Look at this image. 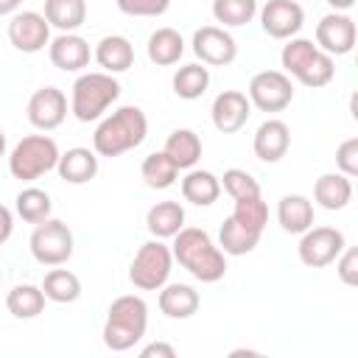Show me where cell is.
<instances>
[{
  "mask_svg": "<svg viewBox=\"0 0 358 358\" xmlns=\"http://www.w3.org/2000/svg\"><path fill=\"white\" fill-rule=\"evenodd\" d=\"M355 20L347 11H330L316 22V48L330 56H347L355 48Z\"/></svg>",
  "mask_w": 358,
  "mask_h": 358,
  "instance_id": "7c38bea8",
  "label": "cell"
},
{
  "mask_svg": "<svg viewBox=\"0 0 358 358\" xmlns=\"http://www.w3.org/2000/svg\"><path fill=\"white\" fill-rule=\"evenodd\" d=\"M171 268H173L171 246H165L159 238H151L134 252L129 266V282L137 291H159L171 280Z\"/></svg>",
  "mask_w": 358,
  "mask_h": 358,
  "instance_id": "52a82bcc",
  "label": "cell"
},
{
  "mask_svg": "<svg viewBox=\"0 0 358 358\" xmlns=\"http://www.w3.org/2000/svg\"><path fill=\"white\" fill-rule=\"evenodd\" d=\"M126 17H162L171 8V0H115Z\"/></svg>",
  "mask_w": 358,
  "mask_h": 358,
  "instance_id": "74e56055",
  "label": "cell"
},
{
  "mask_svg": "<svg viewBox=\"0 0 358 358\" xmlns=\"http://www.w3.org/2000/svg\"><path fill=\"white\" fill-rule=\"evenodd\" d=\"M20 6H22V0H0V17H11V14H17Z\"/></svg>",
  "mask_w": 358,
  "mask_h": 358,
  "instance_id": "7bdbcfd3",
  "label": "cell"
},
{
  "mask_svg": "<svg viewBox=\"0 0 358 358\" xmlns=\"http://www.w3.org/2000/svg\"><path fill=\"white\" fill-rule=\"evenodd\" d=\"M148 134V117L140 106H117L112 115H106L92 134V151L98 157H120L131 148H137Z\"/></svg>",
  "mask_w": 358,
  "mask_h": 358,
  "instance_id": "7a4b0ae2",
  "label": "cell"
},
{
  "mask_svg": "<svg viewBox=\"0 0 358 358\" xmlns=\"http://www.w3.org/2000/svg\"><path fill=\"white\" fill-rule=\"evenodd\" d=\"M171 255L199 282H218L227 274V255L213 243L210 232L199 227H182L173 235Z\"/></svg>",
  "mask_w": 358,
  "mask_h": 358,
  "instance_id": "6da1fadb",
  "label": "cell"
},
{
  "mask_svg": "<svg viewBox=\"0 0 358 358\" xmlns=\"http://www.w3.org/2000/svg\"><path fill=\"white\" fill-rule=\"evenodd\" d=\"M159 310L168 316V319H190L199 305H201V296L193 285L187 282H165L159 288Z\"/></svg>",
  "mask_w": 358,
  "mask_h": 358,
  "instance_id": "44dd1931",
  "label": "cell"
},
{
  "mask_svg": "<svg viewBox=\"0 0 358 358\" xmlns=\"http://www.w3.org/2000/svg\"><path fill=\"white\" fill-rule=\"evenodd\" d=\"M140 176H143V182L148 187L165 190L179 179V168L173 165V159L165 151H151L140 165Z\"/></svg>",
  "mask_w": 358,
  "mask_h": 358,
  "instance_id": "d6a6232c",
  "label": "cell"
},
{
  "mask_svg": "<svg viewBox=\"0 0 358 358\" xmlns=\"http://www.w3.org/2000/svg\"><path fill=\"white\" fill-rule=\"evenodd\" d=\"M280 64L282 73L296 78L308 90H322L336 78V62L330 53L319 50L313 39L305 36H291L285 39L280 50Z\"/></svg>",
  "mask_w": 358,
  "mask_h": 358,
  "instance_id": "3957f363",
  "label": "cell"
},
{
  "mask_svg": "<svg viewBox=\"0 0 358 358\" xmlns=\"http://www.w3.org/2000/svg\"><path fill=\"white\" fill-rule=\"evenodd\" d=\"M56 171L67 185H87L98 176V154L92 148H84V145L67 148L59 154Z\"/></svg>",
  "mask_w": 358,
  "mask_h": 358,
  "instance_id": "d6986e66",
  "label": "cell"
},
{
  "mask_svg": "<svg viewBox=\"0 0 358 358\" xmlns=\"http://www.w3.org/2000/svg\"><path fill=\"white\" fill-rule=\"evenodd\" d=\"M59 145L48 134H28L22 137L11 154H8V173L20 182H34L45 176L48 171H56L59 162Z\"/></svg>",
  "mask_w": 358,
  "mask_h": 358,
  "instance_id": "8992f818",
  "label": "cell"
},
{
  "mask_svg": "<svg viewBox=\"0 0 358 358\" xmlns=\"http://www.w3.org/2000/svg\"><path fill=\"white\" fill-rule=\"evenodd\" d=\"M336 168L344 176H358V137H347L338 148H336Z\"/></svg>",
  "mask_w": 358,
  "mask_h": 358,
  "instance_id": "f35d334b",
  "label": "cell"
},
{
  "mask_svg": "<svg viewBox=\"0 0 358 358\" xmlns=\"http://www.w3.org/2000/svg\"><path fill=\"white\" fill-rule=\"evenodd\" d=\"M6 148H8V143H6V131L0 129V159L6 157Z\"/></svg>",
  "mask_w": 358,
  "mask_h": 358,
  "instance_id": "f6af8a7d",
  "label": "cell"
},
{
  "mask_svg": "<svg viewBox=\"0 0 358 358\" xmlns=\"http://www.w3.org/2000/svg\"><path fill=\"white\" fill-rule=\"evenodd\" d=\"M145 227H148V232L154 238L168 241V238H173L185 227V207L179 201H173V199L157 201L145 213Z\"/></svg>",
  "mask_w": 358,
  "mask_h": 358,
  "instance_id": "d4e9b609",
  "label": "cell"
},
{
  "mask_svg": "<svg viewBox=\"0 0 358 358\" xmlns=\"http://www.w3.org/2000/svg\"><path fill=\"white\" fill-rule=\"evenodd\" d=\"M120 98V81L112 73L95 70V73H81L73 87H70V112L81 123L101 120L103 112Z\"/></svg>",
  "mask_w": 358,
  "mask_h": 358,
  "instance_id": "5b68a950",
  "label": "cell"
},
{
  "mask_svg": "<svg viewBox=\"0 0 358 358\" xmlns=\"http://www.w3.org/2000/svg\"><path fill=\"white\" fill-rule=\"evenodd\" d=\"M171 84H173L176 98H182V101H196V98H201V95L207 92V87H210V70H207V64H201V62L182 64V67L173 73Z\"/></svg>",
  "mask_w": 358,
  "mask_h": 358,
  "instance_id": "1f68e13d",
  "label": "cell"
},
{
  "mask_svg": "<svg viewBox=\"0 0 358 358\" xmlns=\"http://www.w3.org/2000/svg\"><path fill=\"white\" fill-rule=\"evenodd\" d=\"M218 182H221V187L232 196V201H235V199H246V196H257V193H260L257 179H255L249 171H243V168H229V171H224V176H221Z\"/></svg>",
  "mask_w": 358,
  "mask_h": 358,
  "instance_id": "8d00e7d4",
  "label": "cell"
},
{
  "mask_svg": "<svg viewBox=\"0 0 358 358\" xmlns=\"http://www.w3.org/2000/svg\"><path fill=\"white\" fill-rule=\"evenodd\" d=\"M232 218L241 221L243 227L255 229L263 235L266 224H268V207L263 201V196H246V199H235V210H232Z\"/></svg>",
  "mask_w": 358,
  "mask_h": 358,
  "instance_id": "d590c367",
  "label": "cell"
},
{
  "mask_svg": "<svg viewBox=\"0 0 358 358\" xmlns=\"http://www.w3.org/2000/svg\"><path fill=\"white\" fill-rule=\"evenodd\" d=\"M327 6H330L333 11H350V8L355 6V0H327Z\"/></svg>",
  "mask_w": 358,
  "mask_h": 358,
  "instance_id": "ee69618b",
  "label": "cell"
},
{
  "mask_svg": "<svg viewBox=\"0 0 358 358\" xmlns=\"http://www.w3.org/2000/svg\"><path fill=\"white\" fill-rule=\"evenodd\" d=\"M48 56H50V64L56 70H62V73H81L90 64L92 50H90V42L84 36L70 31V34H59V36L50 39Z\"/></svg>",
  "mask_w": 358,
  "mask_h": 358,
  "instance_id": "e0dca14e",
  "label": "cell"
},
{
  "mask_svg": "<svg viewBox=\"0 0 358 358\" xmlns=\"http://www.w3.org/2000/svg\"><path fill=\"white\" fill-rule=\"evenodd\" d=\"M333 263H336V274L344 285H350V288L358 285V249L355 246H344Z\"/></svg>",
  "mask_w": 358,
  "mask_h": 358,
  "instance_id": "ab89813d",
  "label": "cell"
},
{
  "mask_svg": "<svg viewBox=\"0 0 358 358\" xmlns=\"http://www.w3.org/2000/svg\"><path fill=\"white\" fill-rule=\"evenodd\" d=\"M148 330V305L143 296L137 294H123L117 299H112L109 310H106V322H103V344L112 352H126L131 350L137 341H143Z\"/></svg>",
  "mask_w": 358,
  "mask_h": 358,
  "instance_id": "277c9868",
  "label": "cell"
},
{
  "mask_svg": "<svg viewBox=\"0 0 358 358\" xmlns=\"http://www.w3.org/2000/svg\"><path fill=\"white\" fill-rule=\"evenodd\" d=\"M42 291L50 302L56 305H70L81 296V280L76 271L70 268H59V266H50V271L45 274L42 280Z\"/></svg>",
  "mask_w": 358,
  "mask_h": 358,
  "instance_id": "4dcf8cb0",
  "label": "cell"
},
{
  "mask_svg": "<svg viewBox=\"0 0 358 358\" xmlns=\"http://www.w3.org/2000/svg\"><path fill=\"white\" fill-rule=\"evenodd\" d=\"M92 59L98 62V67L103 73L117 76V73H126L134 64V45L120 34H109L95 45Z\"/></svg>",
  "mask_w": 358,
  "mask_h": 358,
  "instance_id": "ffe728a7",
  "label": "cell"
},
{
  "mask_svg": "<svg viewBox=\"0 0 358 358\" xmlns=\"http://www.w3.org/2000/svg\"><path fill=\"white\" fill-rule=\"evenodd\" d=\"M252 115V103L246 98V92L241 90H224L213 98V106H210V117H213V126L221 131V134H235L246 126Z\"/></svg>",
  "mask_w": 358,
  "mask_h": 358,
  "instance_id": "2e32d148",
  "label": "cell"
},
{
  "mask_svg": "<svg viewBox=\"0 0 358 358\" xmlns=\"http://www.w3.org/2000/svg\"><path fill=\"white\" fill-rule=\"evenodd\" d=\"M252 148H255V157L263 159V162H280L288 148H291V129L285 120L280 117H268L257 126L255 131V140H252Z\"/></svg>",
  "mask_w": 358,
  "mask_h": 358,
  "instance_id": "ac0fdd59",
  "label": "cell"
},
{
  "mask_svg": "<svg viewBox=\"0 0 358 358\" xmlns=\"http://www.w3.org/2000/svg\"><path fill=\"white\" fill-rule=\"evenodd\" d=\"M45 291L42 285H31V282H20L6 294V308L14 319H36L45 310Z\"/></svg>",
  "mask_w": 358,
  "mask_h": 358,
  "instance_id": "f1b7e54d",
  "label": "cell"
},
{
  "mask_svg": "<svg viewBox=\"0 0 358 358\" xmlns=\"http://www.w3.org/2000/svg\"><path fill=\"white\" fill-rule=\"evenodd\" d=\"M277 221L282 232L288 235H302L305 229L313 227V201L302 193H288L277 201Z\"/></svg>",
  "mask_w": 358,
  "mask_h": 358,
  "instance_id": "603a6c76",
  "label": "cell"
},
{
  "mask_svg": "<svg viewBox=\"0 0 358 358\" xmlns=\"http://www.w3.org/2000/svg\"><path fill=\"white\" fill-rule=\"evenodd\" d=\"M31 255L39 266H64L73 257V229L59 221V218H45L39 224H34L31 232Z\"/></svg>",
  "mask_w": 358,
  "mask_h": 358,
  "instance_id": "ba28073f",
  "label": "cell"
},
{
  "mask_svg": "<svg viewBox=\"0 0 358 358\" xmlns=\"http://www.w3.org/2000/svg\"><path fill=\"white\" fill-rule=\"evenodd\" d=\"M190 48L201 64L210 67H227L238 59V42L235 36L221 25H201L193 31Z\"/></svg>",
  "mask_w": 358,
  "mask_h": 358,
  "instance_id": "8fae6325",
  "label": "cell"
},
{
  "mask_svg": "<svg viewBox=\"0 0 358 358\" xmlns=\"http://www.w3.org/2000/svg\"><path fill=\"white\" fill-rule=\"evenodd\" d=\"M45 20L50 28H59V34L78 31L87 20V0H45Z\"/></svg>",
  "mask_w": 358,
  "mask_h": 358,
  "instance_id": "f546056e",
  "label": "cell"
},
{
  "mask_svg": "<svg viewBox=\"0 0 358 358\" xmlns=\"http://www.w3.org/2000/svg\"><path fill=\"white\" fill-rule=\"evenodd\" d=\"M8 42L20 53H39L50 45V22L39 11H17L8 20Z\"/></svg>",
  "mask_w": 358,
  "mask_h": 358,
  "instance_id": "4fadbf2b",
  "label": "cell"
},
{
  "mask_svg": "<svg viewBox=\"0 0 358 358\" xmlns=\"http://www.w3.org/2000/svg\"><path fill=\"white\" fill-rule=\"evenodd\" d=\"M257 14V0H213V20L221 28H241Z\"/></svg>",
  "mask_w": 358,
  "mask_h": 358,
  "instance_id": "e575fe53",
  "label": "cell"
},
{
  "mask_svg": "<svg viewBox=\"0 0 358 358\" xmlns=\"http://www.w3.org/2000/svg\"><path fill=\"white\" fill-rule=\"evenodd\" d=\"M344 246H347V241H344L341 229H336V227H310V229L302 232L296 252H299V260L308 268H324L341 255Z\"/></svg>",
  "mask_w": 358,
  "mask_h": 358,
  "instance_id": "30bf717a",
  "label": "cell"
},
{
  "mask_svg": "<svg viewBox=\"0 0 358 358\" xmlns=\"http://www.w3.org/2000/svg\"><path fill=\"white\" fill-rule=\"evenodd\" d=\"M173 165L179 171H187V168H196V162L201 159V137L193 131V129H173L165 140V148H162Z\"/></svg>",
  "mask_w": 358,
  "mask_h": 358,
  "instance_id": "4316f807",
  "label": "cell"
},
{
  "mask_svg": "<svg viewBox=\"0 0 358 358\" xmlns=\"http://www.w3.org/2000/svg\"><path fill=\"white\" fill-rule=\"evenodd\" d=\"M28 123L39 131H53L67 117V95L59 87H39L28 98Z\"/></svg>",
  "mask_w": 358,
  "mask_h": 358,
  "instance_id": "5bb4252c",
  "label": "cell"
},
{
  "mask_svg": "<svg viewBox=\"0 0 358 358\" xmlns=\"http://www.w3.org/2000/svg\"><path fill=\"white\" fill-rule=\"evenodd\" d=\"M176 358V350L171 347V344H165V341H151V344H145L143 350H140V358Z\"/></svg>",
  "mask_w": 358,
  "mask_h": 358,
  "instance_id": "60d3db41",
  "label": "cell"
},
{
  "mask_svg": "<svg viewBox=\"0 0 358 358\" xmlns=\"http://www.w3.org/2000/svg\"><path fill=\"white\" fill-rule=\"evenodd\" d=\"M179 187H182V199L196 204V207H210L221 196L218 176L213 171H204V168H187V173L182 176Z\"/></svg>",
  "mask_w": 358,
  "mask_h": 358,
  "instance_id": "7402d4cb",
  "label": "cell"
},
{
  "mask_svg": "<svg viewBox=\"0 0 358 358\" xmlns=\"http://www.w3.org/2000/svg\"><path fill=\"white\" fill-rule=\"evenodd\" d=\"M246 98L260 112H282L294 101V81L282 70H260L252 76Z\"/></svg>",
  "mask_w": 358,
  "mask_h": 358,
  "instance_id": "9c48e42d",
  "label": "cell"
},
{
  "mask_svg": "<svg viewBox=\"0 0 358 358\" xmlns=\"http://www.w3.org/2000/svg\"><path fill=\"white\" fill-rule=\"evenodd\" d=\"M260 25L271 39H291L305 25V8L296 0H266L260 8Z\"/></svg>",
  "mask_w": 358,
  "mask_h": 358,
  "instance_id": "9a60e30c",
  "label": "cell"
},
{
  "mask_svg": "<svg viewBox=\"0 0 358 358\" xmlns=\"http://www.w3.org/2000/svg\"><path fill=\"white\" fill-rule=\"evenodd\" d=\"M0 280H3V271H0Z\"/></svg>",
  "mask_w": 358,
  "mask_h": 358,
  "instance_id": "bcb514c9",
  "label": "cell"
},
{
  "mask_svg": "<svg viewBox=\"0 0 358 358\" xmlns=\"http://www.w3.org/2000/svg\"><path fill=\"white\" fill-rule=\"evenodd\" d=\"M14 210L25 224H39V221L50 218L53 201H50V193L42 187H22L14 199Z\"/></svg>",
  "mask_w": 358,
  "mask_h": 358,
  "instance_id": "836d02e7",
  "label": "cell"
},
{
  "mask_svg": "<svg viewBox=\"0 0 358 358\" xmlns=\"http://www.w3.org/2000/svg\"><path fill=\"white\" fill-rule=\"evenodd\" d=\"M11 232H14V215L6 204H0V246L11 238Z\"/></svg>",
  "mask_w": 358,
  "mask_h": 358,
  "instance_id": "b9f144b4",
  "label": "cell"
},
{
  "mask_svg": "<svg viewBox=\"0 0 358 358\" xmlns=\"http://www.w3.org/2000/svg\"><path fill=\"white\" fill-rule=\"evenodd\" d=\"M145 53L157 67L179 64V59L185 56V39L176 28H157L145 42Z\"/></svg>",
  "mask_w": 358,
  "mask_h": 358,
  "instance_id": "484cf974",
  "label": "cell"
},
{
  "mask_svg": "<svg viewBox=\"0 0 358 358\" xmlns=\"http://www.w3.org/2000/svg\"><path fill=\"white\" fill-rule=\"evenodd\" d=\"M260 243V232L243 227L241 221H235L232 215L224 218L221 229H218V249L224 255H232V257H241V255H249L255 252V246Z\"/></svg>",
  "mask_w": 358,
  "mask_h": 358,
  "instance_id": "83f0119b",
  "label": "cell"
},
{
  "mask_svg": "<svg viewBox=\"0 0 358 358\" xmlns=\"http://www.w3.org/2000/svg\"><path fill=\"white\" fill-rule=\"evenodd\" d=\"M313 201L322 210H344L352 201V182L344 173H322L313 185Z\"/></svg>",
  "mask_w": 358,
  "mask_h": 358,
  "instance_id": "cb8c5ba5",
  "label": "cell"
}]
</instances>
